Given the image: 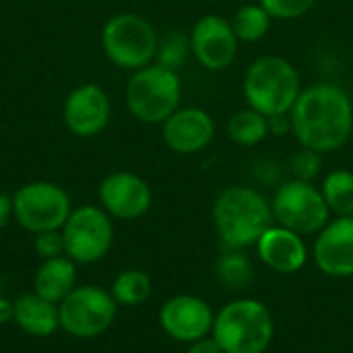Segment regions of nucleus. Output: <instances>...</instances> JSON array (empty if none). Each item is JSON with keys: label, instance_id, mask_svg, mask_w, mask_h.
<instances>
[{"label": "nucleus", "instance_id": "1a4fd4ad", "mask_svg": "<svg viewBox=\"0 0 353 353\" xmlns=\"http://www.w3.org/2000/svg\"><path fill=\"white\" fill-rule=\"evenodd\" d=\"M12 207L17 223L31 234L62 230L72 213L68 194L52 182H29L21 186L12 196Z\"/></svg>", "mask_w": 353, "mask_h": 353}, {"label": "nucleus", "instance_id": "b1692460", "mask_svg": "<svg viewBox=\"0 0 353 353\" xmlns=\"http://www.w3.org/2000/svg\"><path fill=\"white\" fill-rule=\"evenodd\" d=\"M271 19L273 17L265 10L263 4H244L236 10L232 27L238 41H259L267 35Z\"/></svg>", "mask_w": 353, "mask_h": 353}, {"label": "nucleus", "instance_id": "f03ea898", "mask_svg": "<svg viewBox=\"0 0 353 353\" xmlns=\"http://www.w3.org/2000/svg\"><path fill=\"white\" fill-rule=\"evenodd\" d=\"M213 223L225 248L254 246L275 223L269 199L252 186H230L213 205Z\"/></svg>", "mask_w": 353, "mask_h": 353}, {"label": "nucleus", "instance_id": "2eb2a0df", "mask_svg": "<svg viewBox=\"0 0 353 353\" xmlns=\"http://www.w3.org/2000/svg\"><path fill=\"white\" fill-rule=\"evenodd\" d=\"M64 122L81 139L97 137L110 122V99L97 85H81L64 101Z\"/></svg>", "mask_w": 353, "mask_h": 353}, {"label": "nucleus", "instance_id": "c756f323", "mask_svg": "<svg viewBox=\"0 0 353 353\" xmlns=\"http://www.w3.org/2000/svg\"><path fill=\"white\" fill-rule=\"evenodd\" d=\"M14 217V207H12V196L0 192V230L6 228V223Z\"/></svg>", "mask_w": 353, "mask_h": 353}, {"label": "nucleus", "instance_id": "393cba45", "mask_svg": "<svg viewBox=\"0 0 353 353\" xmlns=\"http://www.w3.org/2000/svg\"><path fill=\"white\" fill-rule=\"evenodd\" d=\"M261 4L273 19L292 21L304 17L312 8L314 0H261Z\"/></svg>", "mask_w": 353, "mask_h": 353}, {"label": "nucleus", "instance_id": "0eeeda50", "mask_svg": "<svg viewBox=\"0 0 353 353\" xmlns=\"http://www.w3.org/2000/svg\"><path fill=\"white\" fill-rule=\"evenodd\" d=\"M271 209L277 225H283L300 236L319 234L331 217V209L321 188L304 180L283 182L273 194Z\"/></svg>", "mask_w": 353, "mask_h": 353}, {"label": "nucleus", "instance_id": "bb28decb", "mask_svg": "<svg viewBox=\"0 0 353 353\" xmlns=\"http://www.w3.org/2000/svg\"><path fill=\"white\" fill-rule=\"evenodd\" d=\"M188 48H190V41L184 35L176 33V35L168 37L165 43H163V48H161V62L159 64L176 70L184 62V58L188 54Z\"/></svg>", "mask_w": 353, "mask_h": 353}, {"label": "nucleus", "instance_id": "cd10ccee", "mask_svg": "<svg viewBox=\"0 0 353 353\" xmlns=\"http://www.w3.org/2000/svg\"><path fill=\"white\" fill-rule=\"evenodd\" d=\"M35 252L48 261V259H56V256H64V236L62 230H52V232H41L35 234Z\"/></svg>", "mask_w": 353, "mask_h": 353}, {"label": "nucleus", "instance_id": "c85d7f7f", "mask_svg": "<svg viewBox=\"0 0 353 353\" xmlns=\"http://www.w3.org/2000/svg\"><path fill=\"white\" fill-rule=\"evenodd\" d=\"M186 353H223L219 343L213 339V337H203L199 341H192L188 343V350Z\"/></svg>", "mask_w": 353, "mask_h": 353}, {"label": "nucleus", "instance_id": "f8f14e48", "mask_svg": "<svg viewBox=\"0 0 353 353\" xmlns=\"http://www.w3.org/2000/svg\"><path fill=\"white\" fill-rule=\"evenodd\" d=\"M190 50L207 70L228 68L238 54V37L232 23L219 14L201 17L190 33Z\"/></svg>", "mask_w": 353, "mask_h": 353}, {"label": "nucleus", "instance_id": "9d476101", "mask_svg": "<svg viewBox=\"0 0 353 353\" xmlns=\"http://www.w3.org/2000/svg\"><path fill=\"white\" fill-rule=\"evenodd\" d=\"M64 252L68 259L81 265H91L101 261L114 244L112 217L93 205L74 209L64 228Z\"/></svg>", "mask_w": 353, "mask_h": 353}, {"label": "nucleus", "instance_id": "4be33fe9", "mask_svg": "<svg viewBox=\"0 0 353 353\" xmlns=\"http://www.w3.org/2000/svg\"><path fill=\"white\" fill-rule=\"evenodd\" d=\"M151 277L145 271L139 269H128L122 271L114 283H112V298L116 300V304L120 306H141L149 300L151 296Z\"/></svg>", "mask_w": 353, "mask_h": 353}, {"label": "nucleus", "instance_id": "5701e85b", "mask_svg": "<svg viewBox=\"0 0 353 353\" xmlns=\"http://www.w3.org/2000/svg\"><path fill=\"white\" fill-rule=\"evenodd\" d=\"M331 213L337 217H352L353 215V172L350 170H335L331 172L321 188Z\"/></svg>", "mask_w": 353, "mask_h": 353}, {"label": "nucleus", "instance_id": "6e6552de", "mask_svg": "<svg viewBox=\"0 0 353 353\" xmlns=\"http://www.w3.org/2000/svg\"><path fill=\"white\" fill-rule=\"evenodd\" d=\"M58 310L64 333L74 339H93L112 327L118 304L103 288L81 285L58 304Z\"/></svg>", "mask_w": 353, "mask_h": 353}, {"label": "nucleus", "instance_id": "39448f33", "mask_svg": "<svg viewBox=\"0 0 353 353\" xmlns=\"http://www.w3.org/2000/svg\"><path fill=\"white\" fill-rule=\"evenodd\" d=\"M180 97L182 85L178 72L161 64L134 70L126 85V105L145 124H163L180 108Z\"/></svg>", "mask_w": 353, "mask_h": 353}, {"label": "nucleus", "instance_id": "412c9836", "mask_svg": "<svg viewBox=\"0 0 353 353\" xmlns=\"http://www.w3.org/2000/svg\"><path fill=\"white\" fill-rule=\"evenodd\" d=\"M228 134L236 145L242 147H254L263 143L269 134V118L261 112L248 108L242 112H236L228 122Z\"/></svg>", "mask_w": 353, "mask_h": 353}, {"label": "nucleus", "instance_id": "9b49d317", "mask_svg": "<svg viewBox=\"0 0 353 353\" xmlns=\"http://www.w3.org/2000/svg\"><path fill=\"white\" fill-rule=\"evenodd\" d=\"M213 321L215 314L211 306L203 298L190 294H180L165 300L159 310V325L163 333L170 339L186 345L209 337L213 331Z\"/></svg>", "mask_w": 353, "mask_h": 353}, {"label": "nucleus", "instance_id": "aec40b11", "mask_svg": "<svg viewBox=\"0 0 353 353\" xmlns=\"http://www.w3.org/2000/svg\"><path fill=\"white\" fill-rule=\"evenodd\" d=\"M215 279L219 285L232 292L244 290L254 281V265L244 254V250L225 248V252L215 263Z\"/></svg>", "mask_w": 353, "mask_h": 353}, {"label": "nucleus", "instance_id": "6ab92c4d", "mask_svg": "<svg viewBox=\"0 0 353 353\" xmlns=\"http://www.w3.org/2000/svg\"><path fill=\"white\" fill-rule=\"evenodd\" d=\"M14 323L31 337H48L60 329L58 304L48 302L35 292L25 294L14 302Z\"/></svg>", "mask_w": 353, "mask_h": 353}, {"label": "nucleus", "instance_id": "f3484780", "mask_svg": "<svg viewBox=\"0 0 353 353\" xmlns=\"http://www.w3.org/2000/svg\"><path fill=\"white\" fill-rule=\"evenodd\" d=\"M259 259L275 273L292 275L298 273L308 261V248L300 234L283 228L271 225L256 242Z\"/></svg>", "mask_w": 353, "mask_h": 353}, {"label": "nucleus", "instance_id": "a211bd4d", "mask_svg": "<svg viewBox=\"0 0 353 353\" xmlns=\"http://www.w3.org/2000/svg\"><path fill=\"white\" fill-rule=\"evenodd\" d=\"M74 288H77V263L66 254L43 261L33 277V292L54 304H60Z\"/></svg>", "mask_w": 353, "mask_h": 353}, {"label": "nucleus", "instance_id": "ddd939ff", "mask_svg": "<svg viewBox=\"0 0 353 353\" xmlns=\"http://www.w3.org/2000/svg\"><path fill=\"white\" fill-rule=\"evenodd\" d=\"M99 201L103 211L116 219H139L153 203V192L149 184L130 172H116L103 178L99 186Z\"/></svg>", "mask_w": 353, "mask_h": 353}, {"label": "nucleus", "instance_id": "20e7f679", "mask_svg": "<svg viewBox=\"0 0 353 353\" xmlns=\"http://www.w3.org/2000/svg\"><path fill=\"white\" fill-rule=\"evenodd\" d=\"M302 83L296 66L281 56H263L254 60L244 74V97L248 108L263 116L290 114Z\"/></svg>", "mask_w": 353, "mask_h": 353}, {"label": "nucleus", "instance_id": "f257e3e1", "mask_svg": "<svg viewBox=\"0 0 353 353\" xmlns=\"http://www.w3.org/2000/svg\"><path fill=\"white\" fill-rule=\"evenodd\" d=\"M292 130L304 149L331 153L353 134V101L345 89L333 83H316L298 95L290 112Z\"/></svg>", "mask_w": 353, "mask_h": 353}, {"label": "nucleus", "instance_id": "7c9ffc66", "mask_svg": "<svg viewBox=\"0 0 353 353\" xmlns=\"http://www.w3.org/2000/svg\"><path fill=\"white\" fill-rule=\"evenodd\" d=\"M14 321V302L0 296V325H8Z\"/></svg>", "mask_w": 353, "mask_h": 353}, {"label": "nucleus", "instance_id": "4468645a", "mask_svg": "<svg viewBox=\"0 0 353 353\" xmlns=\"http://www.w3.org/2000/svg\"><path fill=\"white\" fill-rule=\"evenodd\" d=\"M312 259L327 277H353V215L337 217L319 232Z\"/></svg>", "mask_w": 353, "mask_h": 353}, {"label": "nucleus", "instance_id": "7ed1b4c3", "mask_svg": "<svg viewBox=\"0 0 353 353\" xmlns=\"http://www.w3.org/2000/svg\"><path fill=\"white\" fill-rule=\"evenodd\" d=\"M211 333L223 353H265L273 341L275 323L263 302L238 298L215 314Z\"/></svg>", "mask_w": 353, "mask_h": 353}, {"label": "nucleus", "instance_id": "423d86ee", "mask_svg": "<svg viewBox=\"0 0 353 353\" xmlns=\"http://www.w3.org/2000/svg\"><path fill=\"white\" fill-rule=\"evenodd\" d=\"M101 43L105 56L126 70L149 66L157 54V35L153 25L134 12H120L112 17L101 31Z\"/></svg>", "mask_w": 353, "mask_h": 353}, {"label": "nucleus", "instance_id": "a878e982", "mask_svg": "<svg viewBox=\"0 0 353 353\" xmlns=\"http://www.w3.org/2000/svg\"><path fill=\"white\" fill-rule=\"evenodd\" d=\"M292 170L296 174V180L312 182L319 176V172H321V153L302 147V151L294 155Z\"/></svg>", "mask_w": 353, "mask_h": 353}, {"label": "nucleus", "instance_id": "dca6fc26", "mask_svg": "<svg viewBox=\"0 0 353 353\" xmlns=\"http://www.w3.org/2000/svg\"><path fill=\"white\" fill-rule=\"evenodd\" d=\"M215 137L213 118L201 108H178L163 122L165 145L180 155L203 151Z\"/></svg>", "mask_w": 353, "mask_h": 353}]
</instances>
